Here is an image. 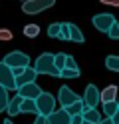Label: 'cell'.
I'll return each mask as SVG.
<instances>
[{"label": "cell", "instance_id": "cell-1", "mask_svg": "<svg viewBox=\"0 0 119 124\" xmlns=\"http://www.w3.org/2000/svg\"><path fill=\"white\" fill-rule=\"evenodd\" d=\"M34 70L36 74H48V76H60V70L56 68L54 64V54L46 52L42 56H38L36 64H34Z\"/></svg>", "mask_w": 119, "mask_h": 124}, {"label": "cell", "instance_id": "cell-2", "mask_svg": "<svg viewBox=\"0 0 119 124\" xmlns=\"http://www.w3.org/2000/svg\"><path fill=\"white\" fill-rule=\"evenodd\" d=\"M34 102H36V112L40 116H50L56 110V98L50 94V92H44L42 90V94H40Z\"/></svg>", "mask_w": 119, "mask_h": 124}, {"label": "cell", "instance_id": "cell-3", "mask_svg": "<svg viewBox=\"0 0 119 124\" xmlns=\"http://www.w3.org/2000/svg\"><path fill=\"white\" fill-rule=\"evenodd\" d=\"M2 62H4L8 68H26V66H30V58H28V54L18 52V50H14V52H10V54H6Z\"/></svg>", "mask_w": 119, "mask_h": 124}, {"label": "cell", "instance_id": "cell-4", "mask_svg": "<svg viewBox=\"0 0 119 124\" xmlns=\"http://www.w3.org/2000/svg\"><path fill=\"white\" fill-rule=\"evenodd\" d=\"M56 4V0H24L22 4V12L26 14H38L42 10H48Z\"/></svg>", "mask_w": 119, "mask_h": 124}, {"label": "cell", "instance_id": "cell-5", "mask_svg": "<svg viewBox=\"0 0 119 124\" xmlns=\"http://www.w3.org/2000/svg\"><path fill=\"white\" fill-rule=\"evenodd\" d=\"M91 22H93V26L97 28V30H101V32H107V30L111 28V24H115V16L113 14H107V12H103V14H95V16L91 18Z\"/></svg>", "mask_w": 119, "mask_h": 124}, {"label": "cell", "instance_id": "cell-6", "mask_svg": "<svg viewBox=\"0 0 119 124\" xmlns=\"http://www.w3.org/2000/svg\"><path fill=\"white\" fill-rule=\"evenodd\" d=\"M0 86H2V88H6L8 92H10V90H16L14 74H12V70L4 64V62H0Z\"/></svg>", "mask_w": 119, "mask_h": 124}, {"label": "cell", "instance_id": "cell-7", "mask_svg": "<svg viewBox=\"0 0 119 124\" xmlns=\"http://www.w3.org/2000/svg\"><path fill=\"white\" fill-rule=\"evenodd\" d=\"M99 104V90L95 84H89L85 88V94H83V106L85 108H97Z\"/></svg>", "mask_w": 119, "mask_h": 124}, {"label": "cell", "instance_id": "cell-8", "mask_svg": "<svg viewBox=\"0 0 119 124\" xmlns=\"http://www.w3.org/2000/svg\"><path fill=\"white\" fill-rule=\"evenodd\" d=\"M16 92H18V96H22V98H30V100H36L40 94H42V88H40L36 82H30V84H24V86L16 88Z\"/></svg>", "mask_w": 119, "mask_h": 124}, {"label": "cell", "instance_id": "cell-9", "mask_svg": "<svg viewBox=\"0 0 119 124\" xmlns=\"http://www.w3.org/2000/svg\"><path fill=\"white\" fill-rule=\"evenodd\" d=\"M58 100H60V104H62V108H68L69 104H74V102H77L79 100V96L75 94L71 88H68V86H62L60 88V92H58Z\"/></svg>", "mask_w": 119, "mask_h": 124}, {"label": "cell", "instance_id": "cell-10", "mask_svg": "<svg viewBox=\"0 0 119 124\" xmlns=\"http://www.w3.org/2000/svg\"><path fill=\"white\" fill-rule=\"evenodd\" d=\"M36 70L34 68H24V72L20 74V76H16L14 78V82H16V88H20V86H24V84H30V82H36Z\"/></svg>", "mask_w": 119, "mask_h": 124}, {"label": "cell", "instance_id": "cell-11", "mask_svg": "<svg viewBox=\"0 0 119 124\" xmlns=\"http://www.w3.org/2000/svg\"><path fill=\"white\" fill-rule=\"evenodd\" d=\"M46 120H48V124H69L71 116L62 108V110H54L50 116H46Z\"/></svg>", "mask_w": 119, "mask_h": 124}, {"label": "cell", "instance_id": "cell-12", "mask_svg": "<svg viewBox=\"0 0 119 124\" xmlns=\"http://www.w3.org/2000/svg\"><path fill=\"white\" fill-rule=\"evenodd\" d=\"M113 100H117V86L115 84H111V86H107V88H103L101 92H99V102H113Z\"/></svg>", "mask_w": 119, "mask_h": 124}, {"label": "cell", "instance_id": "cell-13", "mask_svg": "<svg viewBox=\"0 0 119 124\" xmlns=\"http://www.w3.org/2000/svg\"><path fill=\"white\" fill-rule=\"evenodd\" d=\"M81 118L87 120V122H91V124H99L101 122V114L97 112V108H83Z\"/></svg>", "mask_w": 119, "mask_h": 124}, {"label": "cell", "instance_id": "cell-14", "mask_svg": "<svg viewBox=\"0 0 119 124\" xmlns=\"http://www.w3.org/2000/svg\"><path fill=\"white\" fill-rule=\"evenodd\" d=\"M20 114H38L36 112V102L30 98H22L20 102Z\"/></svg>", "mask_w": 119, "mask_h": 124}, {"label": "cell", "instance_id": "cell-15", "mask_svg": "<svg viewBox=\"0 0 119 124\" xmlns=\"http://www.w3.org/2000/svg\"><path fill=\"white\" fill-rule=\"evenodd\" d=\"M20 102H22V96H16V98H10V102L6 106V112L10 116H16L20 114Z\"/></svg>", "mask_w": 119, "mask_h": 124}, {"label": "cell", "instance_id": "cell-16", "mask_svg": "<svg viewBox=\"0 0 119 124\" xmlns=\"http://www.w3.org/2000/svg\"><path fill=\"white\" fill-rule=\"evenodd\" d=\"M68 30H69V40H74V42H79L81 44L85 38H83V34H81V30H79L75 24H68Z\"/></svg>", "mask_w": 119, "mask_h": 124}, {"label": "cell", "instance_id": "cell-17", "mask_svg": "<svg viewBox=\"0 0 119 124\" xmlns=\"http://www.w3.org/2000/svg\"><path fill=\"white\" fill-rule=\"evenodd\" d=\"M83 108H85V106H83V100L79 98L77 102H74V104H69L68 108H63V110H66V112H68L69 116H77V114H81V112H83Z\"/></svg>", "mask_w": 119, "mask_h": 124}, {"label": "cell", "instance_id": "cell-18", "mask_svg": "<svg viewBox=\"0 0 119 124\" xmlns=\"http://www.w3.org/2000/svg\"><path fill=\"white\" fill-rule=\"evenodd\" d=\"M10 102V96H8V90L0 86V112H6V106Z\"/></svg>", "mask_w": 119, "mask_h": 124}, {"label": "cell", "instance_id": "cell-19", "mask_svg": "<svg viewBox=\"0 0 119 124\" xmlns=\"http://www.w3.org/2000/svg\"><path fill=\"white\" fill-rule=\"evenodd\" d=\"M117 110H119V108H117V100H113V102H105V104H103V112H105L107 118H111V116H113Z\"/></svg>", "mask_w": 119, "mask_h": 124}, {"label": "cell", "instance_id": "cell-20", "mask_svg": "<svg viewBox=\"0 0 119 124\" xmlns=\"http://www.w3.org/2000/svg\"><path fill=\"white\" fill-rule=\"evenodd\" d=\"M105 66L113 72H119V56H107L105 58Z\"/></svg>", "mask_w": 119, "mask_h": 124}, {"label": "cell", "instance_id": "cell-21", "mask_svg": "<svg viewBox=\"0 0 119 124\" xmlns=\"http://www.w3.org/2000/svg\"><path fill=\"white\" fill-rule=\"evenodd\" d=\"M24 34H26L28 38H36L40 34V26L38 24H28V26H24Z\"/></svg>", "mask_w": 119, "mask_h": 124}, {"label": "cell", "instance_id": "cell-22", "mask_svg": "<svg viewBox=\"0 0 119 124\" xmlns=\"http://www.w3.org/2000/svg\"><path fill=\"white\" fill-rule=\"evenodd\" d=\"M60 78H68V80L79 78V70H68V68H62V70H60Z\"/></svg>", "mask_w": 119, "mask_h": 124}, {"label": "cell", "instance_id": "cell-23", "mask_svg": "<svg viewBox=\"0 0 119 124\" xmlns=\"http://www.w3.org/2000/svg\"><path fill=\"white\" fill-rule=\"evenodd\" d=\"M66 56H68V54H63V52L54 54V64H56L58 70H62V68H63V64H66Z\"/></svg>", "mask_w": 119, "mask_h": 124}, {"label": "cell", "instance_id": "cell-24", "mask_svg": "<svg viewBox=\"0 0 119 124\" xmlns=\"http://www.w3.org/2000/svg\"><path fill=\"white\" fill-rule=\"evenodd\" d=\"M60 40H69V30H68V22H60Z\"/></svg>", "mask_w": 119, "mask_h": 124}, {"label": "cell", "instance_id": "cell-25", "mask_svg": "<svg viewBox=\"0 0 119 124\" xmlns=\"http://www.w3.org/2000/svg\"><path fill=\"white\" fill-rule=\"evenodd\" d=\"M58 34H60V22H54V24L48 26V36L50 38H58Z\"/></svg>", "mask_w": 119, "mask_h": 124}, {"label": "cell", "instance_id": "cell-26", "mask_svg": "<svg viewBox=\"0 0 119 124\" xmlns=\"http://www.w3.org/2000/svg\"><path fill=\"white\" fill-rule=\"evenodd\" d=\"M107 36L111 38V40H119V24H117V22L111 24V28L107 30Z\"/></svg>", "mask_w": 119, "mask_h": 124}, {"label": "cell", "instance_id": "cell-27", "mask_svg": "<svg viewBox=\"0 0 119 124\" xmlns=\"http://www.w3.org/2000/svg\"><path fill=\"white\" fill-rule=\"evenodd\" d=\"M63 68H68V70H79V66L75 64L74 56H66V64H63Z\"/></svg>", "mask_w": 119, "mask_h": 124}, {"label": "cell", "instance_id": "cell-28", "mask_svg": "<svg viewBox=\"0 0 119 124\" xmlns=\"http://www.w3.org/2000/svg\"><path fill=\"white\" fill-rule=\"evenodd\" d=\"M0 40H4V42L12 40V32L8 28H0Z\"/></svg>", "mask_w": 119, "mask_h": 124}, {"label": "cell", "instance_id": "cell-29", "mask_svg": "<svg viewBox=\"0 0 119 124\" xmlns=\"http://www.w3.org/2000/svg\"><path fill=\"white\" fill-rule=\"evenodd\" d=\"M83 118H81V114H77V116H71V122L69 124H81Z\"/></svg>", "mask_w": 119, "mask_h": 124}, {"label": "cell", "instance_id": "cell-30", "mask_svg": "<svg viewBox=\"0 0 119 124\" xmlns=\"http://www.w3.org/2000/svg\"><path fill=\"white\" fill-rule=\"evenodd\" d=\"M101 4H107V6H119V0H101Z\"/></svg>", "mask_w": 119, "mask_h": 124}, {"label": "cell", "instance_id": "cell-31", "mask_svg": "<svg viewBox=\"0 0 119 124\" xmlns=\"http://www.w3.org/2000/svg\"><path fill=\"white\" fill-rule=\"evenodd\" d=\"M34 124H48V120H46V116H40V114H38V118H36Z\"/></svg>", "mask_w": 119, "mask_h": 124}, {"label": "cell", "instance_id": "cell-32", "mask_svg": "<svg viewBox=\"0 0 119 124\" xmlns=\"http://www.w3.org/2000/svg\"><path fill=\"white\" fill-rule=\"evenodd\" d=\"M111 122H113V124H119V110H117L113 116H111Z\"/></svg>", "mask_w": 119, "mask_h": 124}, {"label": "cell", "instance_id": "cell-33", "mask_svg": "<svg viewBox=\"0 0 119 124\" xmlns=\"http://www.w3.org/2000/svg\"><path fill=\"white\" fill-rule=\"evenodd\" d=\"M99 124H113V122H111V118H101Z\"/></svg>", "mask_w": 119, "mask_h": 124}, {"label": "cell", "instance_id": "cell-34", "mask_svg": "<svg viewBox=\"0 0 119 124\" xmlns=\"http://www.w3.org/2000/svg\"><path fill=\"white\" fill-rule=\"evenodd\" d=\"M4 124H12V120H4Z\"/></svg>", "mask_w": 119, "mask_h": 124}, {"label": "cell", "instance_id": "cell-35", "mask_svg": "<svg viewBox=\"0 0 119 124\" xmlns=\"http://www.w3.org/2000/svg\"><path fill=\"white\" fill-rule=\"evenodd\" d=\"M81 124H91V122H87V120H83V122H81Z\"/></svg>", "mask_w": 119, "mask_h": 124}, {"label": "cell", "instance_id": "cell-36", "mask_svg": "<svg viewBox=\"0 0 119 124\" xmlns=\"http://www.w3.org/2000/svg\"><path fill=\"white\" fill-rule=\"evenodd\" d=\"M117 108H119V100H117Z\"/></svg>", "mask_w": 119, "mask_h": 124}]
</instances>
